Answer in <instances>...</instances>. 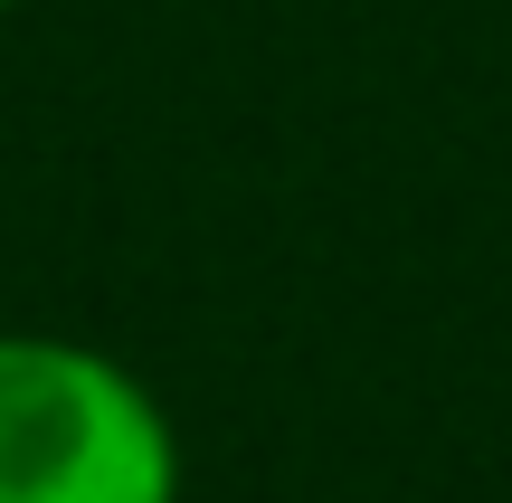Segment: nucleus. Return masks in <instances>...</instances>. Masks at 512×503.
Wrapping results in <instances>:
<instances>
[{
	"instance_id": "obj_2",
	"label": "nucleus",
	"mask_w": 512,
	"mask_h": 503,
	"mask_svg": "<svg viewBox=\"0 0 512 503\" xmlns=\"http://www.w3.org/2000/svg\"><path fill=\"white\" fill-rule=\"evenodd\" d=\"M0 19H10V0H0Z\"/></svg>"
},
{
	"instance_id": "obj_1",
	"label": "nucleus",
	"mask_w": 512,
	"mask_h": 503,
	"mask_svg": "<svg viewBox=\"0 0 512 503\" xmlns=\"http://www.w3.org/2000/svg\"><path fill=\"white\" fill-rule=\"evenodd\" d=\"M0 503H181V428L133 361L0 323Z\"/></svg>"
}]
</instances>
